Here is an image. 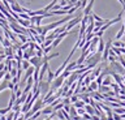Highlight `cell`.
<instances>
[{"instance_id":"obj_1","label":"cell","mask_w":125,"mask_h":120,"mask_svg":"<svg viewBox=\"0 0 125 120\" xmlns=\"http://www.w3.org/2000/svg\"><path fill=\"white\" fill-rule=\"evenodd\" d=\"M69 20H72V16H70V14H68V17L62 18V20L57 21V22H52V24H50V25H46V26H43V28H42V35H46V34L48 33L50 30L59 28V26H60L61 24H64V22H68Z\"/></svg>"},{"instance_id":"obj_2","label":"cell","mask_w":125,"mask_h":120,"mask_svg":"<svg viewBox=\"0 0 125 120\" xmlns=\"http://www.w3.org/2000/svg\"><path fill=\"white\" fill-rule=\"evenodd\" d=\"M64 81H65V77L62 76V75L55 77V80L52 81V84H51V89H53V90H56V89H60L62 85H64Z\"/></svg>"},{"instance_id":"obj_3","label":"cell","mask_w":125,"mask_h":120,"mask_svg":"<svg viewBox=\"0 0 125 120\" xmlns=\"http://www.w3.org/2000/svg\"><path fill=\"white\" fill-rule=\"evenodd\" d=\"M39 90H41V95L44 97L51 90V84L48 81H39Z\"/></svg>"},{"instance_id":"obj_4","label":"cell","mask_w":125,"mask_h":120,"mask_svg":"<svg viewBox=\"0 0 125 120\" xmlns=\"http://www.w3.org/2000/svg\"><path fill=\"white\" fill-rule=\"evenodd\" d=\"M82 17H83V16H82V14H80V16H77L76 18H72V20L68 22V25H65L66 30H70L72 28H74V26H76L77 24H80L81 20H82Z\"/></svg>"},{"instance_id":"obj_5","label":"cell","mask_w":125,"mask_h":120,"mask_svg":"<svg viewBox=\"0 0 125 120\" xmlns=\"http://www.w3.org/2000/svg\"><path fill=\"white\" fill-rule=\"evenodd\" d=\"M53 112V107L52 106H47L44 108H42V115H51Z\"/></svg>"},{"instance_id":"obj_6","label":"cell","mask_w":125,"mask_h":120,"mask_svg":"<svg viewBox=\"0 0 125 120\" xmlns=\"http://www.w3.org/2000/svg\"><path fill=\"white\" fill-rule=\"evenodd\" d=\"M8 86H9V81L3 80L1 84H0V93H1L3 90H5V89H8Z\"/></svg>"},{"instance_id":"obj_7","label":"cell","mask_w":125,"mask_h":120,"mask_svg":"<svg viewBox=\"0 0 125 120\" xmlns=\"http://www.w3.org/2000/svg\"><path fill=\"white\" fill-rule=\"evenodd\" d=\"M47 73H48V77H47V81H48L50 84H52V81L55 80V73L51 71V69L48 68V71H47Z\"/></svg>"},{"instance_id":"obj_8","label":"cell","mask_w":125,"mask_h":120,"mask_svg":"<svg viewBox=\"0 0 125 120\" xmlns=\"http://www.w3.org/2000/svg\"><path fill=\"white\" fill-rule=\"evenodd\" d=\"M85 110H86V112H87V114H90V115H95V108H94L91 104H90V106H87V104H86V106H85Z\"/></svg>"},{"instance_id":"obj_9","label":"cell","mask_w":125,"mask_h":120,"mask_svg":"<svg viewBox=\"0 0 125 120\" xmlns=\"http://www.w3.org/2000/svg\"><path fill=\"white\" fill-rule=\"evenodd\" d=\"M109 87H111V86L100 85V86H99V93H102V94H104V93H109V91H111V90H109Z\"/></svg>"},{"instance_id":"obj_10","label":"cell","mask_w":125,"mask_h":120,"mask_svg":"<svg viewBox=\"0 0 125 120\" xmlns=\"http://www.w3.org/2000/svg\"><path fill=\"white\" fill-rule=\"evenodd\" d=\"M124 33H125V26L123 25V26H121V29L119 30V33H117V34H116V41H119V39H120V38H121V37H123V35H124Z\"/></svg>"},{"instance_id":"obj_11","label":"cell","mask_w":125,"mask_h":120,"mask_svg":"<svg viewBox=\"0 0 125 120\" xmlns=\"http://www.w3.org/2000/svg\"><path fill=\"white\" fill-rule=\"evenodd\" d=\"M30 67H31L30 61H29V60H25V59H23V60H22V69H23V71H26V69H29Z\"/></svg>"},{"instance_id":"obj_12","label":"cell","mask_w":125,"mask_h":120,"mask_svg":"<svg viewBox=\"0 0 125 120\" xmlns=\"http://www.w3.org/2000/svg\"><path fill=\"white\" fill-rule=\"evenodd\" d=\"M85 106H86V103L82 99H78L77 102L74 103V107H76V108H81V107H85Z\"/></svg>"},{"instance_id":"obj_13","label":"cell","mask_w":125,"mask_h":120,"mask_svg":"<svg viewBox=\"0 0 125 120\" xmlns=\"http://www.w3.org/2000/svg\"><path fill=\"white\" fill-rule=\"evenodd\" d=\"M104 48H105V43H104L102 39H99V47H98V52H102V54H103Z\"/></svg>"},{"instance_id":"obj_14","label":"cell","mask_w":125,"mask_h":120,"mask_svg":"<svg viewBox=\"0 0 125 120\" xmlns=\"http://www.w3.org/2000/svg\"><path fill=\"white\" fill-rule=\"evenodd\" d=\"M17 37L20 38V39H21L22 43H26V42H29V41H30L29 38L26 37V34H17Z\"/></svg>"},{"instance_id":"obj_15","label":"cell","mask_w":125,"mask_h":120,"mask_svg":"<svg viewBox=\"0 0 125 120\" xmlns=\"http://www.w3.org/2000/svg\"><path fill=\"white\" fill-rule=\"evenodd\" d=\"M112 44L115 46V47H124L125 48V43H124V42H121V41H113Z\"/></svg>"},{"instance_id":"obj_16","label":"cell","mask_w":125,"mask_h":120,"mask_svg":"<svg viewBox=\"0 0 125 120\" xmlns=\"http://www.w3.org/2000/svg\"><path fill=\"white\" fill-rule=\"evenodd\" d=\"M0 42H1V44L4 46V47H12V46H13V44L9 42V39H8V38H5V39H3V41H0Z\"/></svg>"},{"instance_id":"obj_17","label":"cell","mask_w":125,"mask_h":120,"mask_svg":"<svg viewBox=\"0 0 125 120\" xmlns=\"http://www.w3.org/2000/svg\"><path fill=\"white\" fill-rule=\"evenodd\" d=\"M112 84V81H111V77H104V80H103V84L102 85H104V86H109V85Z\"/></svg>"},{"instance_id":"obj_18","label":"cell","mask_w":125,"mask_h":120,"mask_svg":"<svg viewBox=\"0 0 125 120\" xmlns=\"http://www.w3.org/2000/svg\"><path fill=\"white\" fill-rule=\"evenodd\" d=\"M69 115L72 116V118H73V116H77V115H78V114H77V108L74 107V106H70V111H69Z\"/></svg>"},{"instance_id":"obj_19","label":"cell","mask_w":125,"mask_h":120,"mask_svg":"<svg viewBox=\"0 0 125 120\" xmlns=\"http://www.w3.org/2000/svg\"><path fill=\"white\" fill-rule=\"evenodd\" d=\"M90 84H91V78H90V75H89V76H86L85 80H83V86H89Z\"/></svg>"},{"instance_id":"obj_20","label":"cell","mask_w":125,"mask_h":120,"mask_svg":"<svg viewBox=\"0 0 125 120\" xmlns=\"http://www.w3.org/2000/svg\"><path fill=\"white\" fill-rule=\"evenodd\" d=\"M9 111H12V108H10V107H7V108H0V115H5V114H8Z\"/></svg>"},{"instance_id":"obj_21","label":"cell","mask_w":125,"mask_h":120,"mask_svg":"<svg viewBox=\"0 0 125 120\" xmlns=\"http://www.w3.org/2000/svg\"><path fill=\"white\" fill-rule=\"evenodd\" d=\"M78 99H80V95H78V94H73L72 97H70V102H72V103H76Z\"/></svg>"},{"instance_id":"obj_22","label":"cell","mask_w":125,"mask_h":120,"mask_svg":"<svg viewBox=\"0 0 125 120\" xmlns=\"http://www.w3.org/2000/svg\"><path fill=\"white\" fill-rule=\"evenodd\" d=\"M17 71H18V69L17 68H16V67H12V69H10V75H12V77H17Z\"/></svg>"},{"instance_id":"obj_23","label":"cell","mask_w":125,"mask_h":120,"mask_svg":"<svg viewBox=\"0 0 125 120\" xmlns=\"http://www.w3.org/2000/svg\"><path fill=\"white\" fill-rule=\"evenodd\" d=\"M82 118H83V120H93V115L87 114V112H85L83 115H82Z\"/></svg>"},{"instance_id":"obj_24","label":"cell","mask_w":125,"mask_h":120,"mask_svg":"<svg viewBox=\"0 0 125 120\" xmlns=\"http://www.w3.org/2000/svg\"><path fill=\"white\" fill-rule=\"evenodd\" d=\"M18 17L20 18H25V20H30V16L27 13H18Z\"/></svg>"},{"instance_id":"obj_25","label":"cell","mask_w":125,"mask_h":120,"mask_svg":"<svg viewBox=\"0 0 125 120\" xmlns=\"http://www.w3.org/2000/svg\"><path fill=\"white\" fill-rule=\"evenodd\" d=\"M52 48H53V47H52V44H51V46H47L46 48H43V54H44V55H47V54H48Z\"/></svg>"},{"instance_id":"obj_26","label":"cell","mask_w":125,"mask_h":120,"mask_svg":"<svg viewBox=\"0 0 125 120\" xmlns=\"http://www.w3.org/2000/svg\"><path fill=\"white\" fill-rule=\"evenodd\" d=\"M29 47H30V41H29V42H26V43H23V44H22V46H21V47H20V48L25 51V50H27Z\"/></svg>"},{"instance_id":"obj_27","label":"cell","mask_w":125,"mask_h":120,"mask_svg":"<svg viewBox=\"0 0 125 120\" xmlns=\"http://www.w3.org/2000/svg\"><path fill=\"white\" fill-rule=\"evenodd\" d=\"M12 78H13V77H12L10 72H7V73H5V76H4V80H7V81H12Z\"/></svg>"},{"instance_id":"obj_28","label":"cell","mask_w":125,"mask_h":120,"mask_svg":"<svg viewBox=\"0 0 125 120\" xmlns=\"http://www.w3.org/2000/svg\"><path fill=\"white\" fill-rule=\"evenodd\" d=\"M60 42H61V38H59V37H57V38H56V41H53V42H52V47L55 48L59 43H60Z\"/></svg>"},{"instance_id":"obj_29","label":"cell","mask_w":125,"mask_h":120,"mask_svg":"<svg viewBox=\"0 0 125 120\" xmlns=\"http://www.w3.org/2000/svg\"><path fill=\"white\" fill-rule=\"evenodd\" d=\"M86 112V110H85V107H81V108H77V114L78 115H83Z\"/></svg>"},{"instance_id":"obj_30","label":"cell","mask_w":125,"mask_h":120,"mask_svg":"<svg viewBox=\"0 0 125 120\" xmlns=\"http://www.w3.org/2000/svg\"><path fill=\"white\" fill-rule=\"evenodd\" d=\"M62 103H64V104H70L72 102H70V98H64V100H62Z\"/></svg>"},{"instance_id":"obj_31","label":"cell","mask_w":125,"mask_h":120,"mask_svg":"<svg viewBox=\"0 0 125 120\" xmlns=\"http://www.w3.org/2000/svg\"><path fill=\"white\" fill-rule=\"evenodd\" d=\"M21 95H22V90H20V89H18V90L16 91V97H17V98H20Z\"/></svg>"},{"instance_id":"obj_32","label":"cell","mask_w":125,"mask_h":120,"mask_svg":"<svg viewBox=\"0 0 125 120\" xmlns=\"http://www.w3.org/2000/svg\"><path fill=\"white\" fill-rule=\"evenodd\" d=\"M72 120H83V118H81V116H73V118H72Z\"/></svg>"},{"instance_id":"obj_33","label":"cell","mask_w":125,"mask_h":120,"mask_svg":"<svg viewBox=\"0 0 125 120\" xmlns=\"http://www.w3.org/2000/svg\"><path fill=\"white\" fill-rule=\"evenodd\" d=\"M5 69V63H0V71H4Z\"/></svg>"},{"instance_id":"obj_34","label":"cell","mask_w":125,"mask_h":120,"mask_svg":"<svg viewBox=\"0 0 125 120\" xmlns=\"http://www.w3.org/2000/svg\"><path fill=\"white\" fill-rule=\"evenodd\" d=\"M103 33H104V32H103V30H99V32H98V33H96V37H99V38H100L102 35H103Z\"/></svg>"},{"instance_id":"obj_35","label":"cell","mask_w":125,"mask_h":120,"mask_svg":"<svg viewBox=\"0 0 125 120\" xmlns=\"http://www.w3.org/2000/svg\"><path fill=\"white\" fill-rule=\"evenodd\" d=\"M0 120H7V116L5 115H1V116H0Z\"/></svg>"},{"instance_id":"obj_36","label":"cell","mask_w":125,"mask_h":120,"mask_svg":"<svg viewBox=\"0 0 125 120\" xmlns=\"http://www.w3.org/2000/svg\"><path fill=\"white\" fill-rule=\"evenodd\" d=\"M121 119H125V114H121Z\"/></svg>"},{"instance_id":"obj_37","label":"cell","mask_w":125,"mask_h":120,"mask_svg":"<svg viewBox=\"0 0 125 120\" xmlns=\"http://www.w3.org/2000/svg\"><path fill=\"white\" fill-rule=\"evenodd\" d=\"M124 26H125V17H124Z\"/></svg>"},{"instance_id":"obj_38","label":"cell","mask_w":125,"mask_h":120,"mask_svg":"<svg viewBox=\"0 0 125 120\" xmlns=\"http://www.w3.org/2000/svg\"><path fill=\"white\" fill-rule=\"evenodd\" d=\"M0 116H1V115H0Z\"/></svg>"},{"instance_id":"obj_39","label":"cell","mask_w":125,"mask_h":120,"mask_svg":"<svg viewBox=\"0 0 125 120\" xmlns=\"http://www.w3.org/2000/svg\"><path fill=\"white\" fill-rule=\"evenodd\" d=\"M123 120H124V119H123Z\"/></svg>"}]
</instances>
